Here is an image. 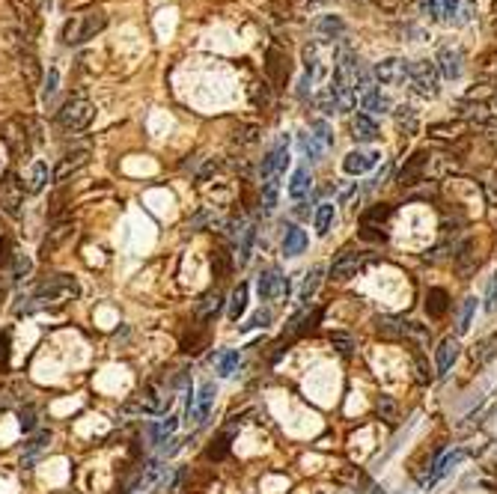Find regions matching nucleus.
Listing matches in <instances>:
<instances>
[{
    "mask_svg": "<svg viewBox=\"0 0 497 494\" xmlns=\"http://www.w3.org/2000/svg\"><path fill=\"white\" fill-rule=\"evenodd\" d=\"M247 283H238V289L233 292V298H229V310H227V316L238 322L241 316H245V310H247Z\"/></svg>",
    "mask_w": 497,
    "mask_h": 494,
    "instance_id": "obj_28",
    "label": "nucleus"
},
{
    "mask_svg": "<svg viewBox=\"0 0 497 494\" xmlns=\"http://www.w3.org/2000/svg\"><path fill=\"white\" fill-rule=\"evenodd\" d=\"M379 411H381V414H384V417H388V420H393L396 405H393V402H390L388 396H381V399H379Z\"/></svg>",
    "mask_w": 497,
    "mask_h": 494,
    "instance_id": "obj_56",
    "label": "nucleus"
},
{
    "mask_svg": "<svg viewBox=\"0 0 497 494\" xmlns=\"http://www.w3.org/2000/svg\"><path fill=\"white\" fill-rule=\"evenodd\" d=\"M48 441H51V432H39V435H33L30 441H27V447H24V458H27V462H30V458L36 456V453H39Z\"/></svg>",
    "mask_w": 497,
    "mask_h": 494,
    "instance_id": "obj_44",
    "label": "nucleus"
},
{
    "mask_svg": "<svg viewBox=\"0 0 497 494\" xmlns=\"http://www.w3.org/2000/svg\"><path fill=\"white\" fill-rule=\"evenodd\" d=\"M471 15H473V3L471 0H461L459 9H456V18H452V24H468Z\"/></svg>",
    "mask_w": 497,
    "mask_h": 494,
    "instance_id": "obj_49",
    "label": "nucleus"
},
{
    "mask_svg": "<svg viewBox=\"0 0 497 494\" xmlns=\"http://www.w3.org/2000/svg\"><path fill=\"white\" fill-rule=\"evenodd\" d=\"M75 295H78V283H75L69 274H51L33 292L36 301H57V304H63V301H69Z\"/></svg>",
    "mask_w": 497,
    "mask_h": 494,
    "instance_id": "obj_4",
    "label": "nucleus"
},
{
    "mask_svg": "<svg viewBox=\"0 0 497 494\" xmlns=\"http://www.w3.org/2000/svg\"><path fill=\"white\" fill-rule=\"evenodd\" d=\"M473 313H477V298H468V301H465V307H461V322H459V331H461V334H465V331L471 328Z\"/></svg>",
    "mask_w": 497,
    "mask_h": 494,
    "instance_id": "obj_47",
    "label": "nucleus"
},
{
    "mask_svg": "<svg viewBox=\"0 0 497 494\" xmlns=\"http://www.w3.org/2000/svg\"><path fill=\"white\" fill-rule=\"evenodd\" d=\"M438 66L432 60H417L408 66V84L417 96L423 98H435L438 96Z\"/></svg>",
    "mask_w": 497,
    "mask_h": 494,
    "instance_id": "obj_3",
    "label": "nucleus"
},
{
    "mask_svg": "<svg viewBox=\"0 0 497 494\" xmlns=\"http://www.w3.org/2000/svg\"><path fill=\"white\" fill-rule=\"evenodd\" d=\"M238 364H241V352H224V354L217 357V373L227 378V375L236 373Z\"/></svg>",
    "mask_w": 497,
    "mask_h": 494,
    "instance_id": "obj_37",
    "label": "nucleus"
},
{
    "mask_svg": "<svg viewBox=\"0 0 497 494\" xmlns=\"http://www.w3.org/2000/svg\"><path fill=\"white\" fill-rule=\"evenodd\" d=\"M286 164H289V149H286V140L277 143V149H271L268 155H265L262 161V182L271 176H280L286 170Z\"/></svg>",
    "mask_w": 497,
    "mask_h": 494,
    "instance_id": "obj_15",
    "label": "nucleus"
},
{
    "mask_svg": "<svg viewBox=\"0 0 497 494\" xmlns=\"http://www.w3.org/2000/svg\"><path fill=\"white\" fill-rule=\"evenodd\" d=\"M57 81H60L57 69H51V72H48V81H45V87H42V98H45V102H48V98H51L54 93H57Z\"/></svg>",
    "mask_w": 497,
    "mask_h": 494,
    "instance_id": "obj_52",
    "label": "nucleus"
},
{
    "mask_svg": "<svg viewBox=\"0 0 497 494\" xmlns=\"http://www.w3.org/2000/svg\"><path fill=\"white\" fill-rule=\"evenodd\" d=\"M93 117H95L93 102H86L84 96H75V98H69V102H66V105L60 107L57 122H60V128H63V131H69V134H81L84 128H90Z\"/></svg>",
    "mask_w": 497,
    "mask_h": 494,
    "instance_id": "obj_2",
    "label": "nucleus"
},
{
    "mask_svg": "<svg viewBox=\"0 0 497 494\" xmlns=\"http://www.w3.org/2000/svg\"><path fill=\"white\" fill-rule=\"evenodd\" d=\"M360 105H363V110H372V114H388V110H390V98L381 96V89L372 87L369 93L360 96Z\"/></svg>",
    "mask_w": 497,
    "mask_h": 494,
    "instance_id": "obj_27",
    "label": "nucleus"
},
{
    "mask_svg": "<svg viewBox=\"0 0 497 494\" xmlns=\"http://www.w3.org/2000/svg\"><path fill=\"white\" fill-rule=\"evenodd\" d=\"M9 354H13V331H3L0 334V373L9 369Z\"/></svg>",
    "mask_w": 497,
    "mask_h": 494,
    "instance_id": "obj_40",
    "label": "nucleus"
},
{
    "mask_svg": "<svg viewBox=\"0 0 497 494\" xmlns=\"http://www.w3.org/2000/svg\"><path fill=\"white\" fill-rule=\"evenodd\" d=\"M450 310V295L444 289H429V295H426V313L432 319H441L444 313Z\"/></svg>",
    "mask_w": 497,
    "mask_h": 494,
    "instance_id": "obj_22",
    "label": "nucleus"
},
{
    "mask_svg": "<svg viewBox=\"0 0 497 494\" xmlns=\"http://www.w3.org/2000/svg\"><path fill=\"white\" fill-rule=\"evenodd\" d=\"M360 256L358 253H339L337 260H334V265H330V280H349V277H355L358 271H360Z\"/></svg>",
    "mask_w": 497,
    "mask_h": 494,
    "instance_id": "obj_16",
    "label": "nucleus"
},
{
    "mask_svg": "<svg viewBox=\"0 0 497 494\" xmlns=\"http://www.w3.org/2000/svg\"><path fill=\"white\" fill-rule=\"evenodd\" d=\"M86 164H90V149H75L69 155H63V161L57 164V170H54V182H66L69 176L84 170Z\"/></svg>",
    "mask_w": 497,
    "mask_h": 494,
    "instance_id": "obj_10",
    "label": "nucleus"
},
{
    "mask_svg": "<svg viewBox=\"0 0 497 494\" xmlns=\"http://www.w3.org/2000/svg\"><path fill=\"white\" fill-rule=\"evenodd\" d=\"M304 247H307V232L301 227H289V230H286V239H283V253L286 256L304 253Z\"/></svg>",
    "mask_w": 497,
    "mask_h": 494,
    "instance_id": "obj_25",
    "label": "nucleus"
},
{
    "mask_svg": "<svg viewBox=\"0 0 497 494\" xmlns=\"http://www.w3.org/2000/svg\"><path fill=\"white\" fill-rule=\"evenodd\" d=\"M271 324V310H259V313H253V316L241 324V331H253V328H268Z\"/></svg>",
    "mask_w": 497,
    "mask_h": 494,
    "instance_id": "obj_45",
    "label": "nucleus"
},
{
    "mask_svg": "<svg viewBox=\"0 0 497 494\" xmlns=\"http://www.w3.org/2000/svg\"><path fill=\"white\" fill-rule=\"evenodd\" d=\"M381 155L375 152V149H355V152H349L346 158H342V170H346L349 176H363V173H369L375 164H379Z\"/></svg>",
    "mask_w": 497,
    "mask_h": 494,
    "instance_id": "obj_9",
    "label": "nucleus"
},
{
    "mask_svg": "<svg viewBox=\"0 0 497 494\" xmlns=\"http://www.w3.org/2000/svg\"><path fill=\"white\" fill-rule=\"evenodd\" d=\"M208 343V334L203 331V334H185V340H182V349L188 352V354H197L203 349V345Z\"/></svg>",
    "mask_w": 497,
    "mask_h": 494,
    "instance_id": "obj_43",
    "label": "nucleus"
},
{
    "mask_svg": "<svg viewBox=\"0 0 497 494\" xmlns=\"http://www.w3.org/2000/svg\"><path fill=\"white\" fill-rule=\"evenodd\" d=\"M176 426H179V417H167V420H161L158 426H152V437H155V444H167L170 435L176 432Z\"/></svg>",
    "mask_w": 497,
    "mask_h": 494,
    "instance_id": "obj_36",
    "label": "nucleus"
},
{
    "mask_svg": "<svg viewBox=\"0 0 497 494\" xmlns=\"http://www.w3.org/2000/svg\"><path fill=\"white\" fill-rule=\"evenodd\" d=\"M265 72H268V77L277 87L286 84V77H289V60H286V54L277 51V48H271L268 51V66H265Z\"/></svg>",
    "mask_w": 497,
    "mask_h": 494,
    "instance_id": "obj_17",
    "label": "nucleus"
},
{
    "mask_svg": "<svg viewBox=\"0 0 497 494\" xmlns=\"http://www.w3.org/2000/svg\"><path fill=\"white\" fill-rule=\"evenodd\" d=\"M313 190V179H310V173L304 170H295V176H292V182H289V197L295 200V203H301V200L307 197Z\"/></svg>",
    "mask_w": 497,
    "mask_h": 494,
    "instance_id": "obj_23",
    "label": "nucleus"
},
{
    "mask_svg": "<svg viewBox=\"0 0 497 494\" xmlns=\"http://www.w3.org/2000/svg\"><path fill=\"white\" fill-rule=\"evenodd\" d=\"M494 110H497V98H494Z\"/></svg>",
    "mask_w": 497,
    "mask_h": 494,
    "instance_id": "obj_60",
    "label": "nucleus"
},
{
    "mask_svg": "<svg viewBox=\"0 0 497 494\" xmlns=\"http://www.w3.org/2000/svg\"><path fill=\"white\" fill-rule=\"evenodd\" d=\"M342 33H346V24H342L339 15H322L316 21V36L322 42H334V39L342 36Z\"/></svg>",
    "mask_w": 497,
    "mask_h": 494,
    "instance_id": "obj_19",
    "label": "nucleus"
},
{
    "mask_svg": "<svg viewBox=\"0 0 497 494\" xmlns=\"http://www.w3.org/2000/svg\"><path fill=\"white\" fill-rule=\"evenodd\" d=\"M236 140H245V143L257 140V128H253V126H245V128H241V134H236Z\"/></svg>",
    "mask_w": 497,
    "mask_h": 494,
    "instance_id": "obj_57",
    "label": "nucleus"
},
{
    "mask_svg": "<svg viewBox=\"0 0 497 494\" xmlns=\"http://www.w3.org/2000/svg\"><path fill=\"white\" fill-rule=\"evenodd\" d=\"M18 423H21V429H24V432H33V429H36V408H33V405L21 408Z\"/></svg>",
    "mask_w": 497,
    "mask_h": 494,
    "instance_id": "obj_48",
    "label": "nucleus"
},
{
    "mask_svg": "<svg viewBox=\"0 0 497 494\" xmlns=\"http://www.w3.org/2000/svg\"><path fill=\"white\" fill-rule=\"evenodd\" d=\"M322 274H325V268H322V265H313L310 271H307L304 286H301V301H304V304H310V298L316 295L319 283H322Z\"/></svg>",
    "mask_w": 497,
    "mask_h": 494,
    "instance_id": "obj_29",
    "label": "nucleus"
},
{
    "mask_svg": "<svg viewBox=\"0 0 497 494\" xmlns=\"http://www.w3.org/2000/svg\"><path fill=\"white\" fill-rule=\"evenodd\" d=\"M21 203H24V185H21L18 173L6 170L3 176H0V209H3L9 218H18Z\"/></svg>",
    "mask_w": 497,
    "mask_h": 494,
    "instance_id": "obj_5",
    "label": "nucleus"
},
{
    "mask_svg": "<svg viewBox=\"0 0 497 494\" xmlns=\"http://www.w3.org/2000/svg\"><path fill=\"white\" fill-rule=\"evenodd\" d=\"M212 271H215V280H227L229 271H233V256H229L224 247H217L212 253Z\"/></svg>",
    "mask_w": 497,
    "mask_h": 494,
    "instance_id": "obj_30",
    "label": "nucleus"
},
{
    "mask_svg": "<svg viewBox=\"0 0 497 494\" xmlns=\"http://www.w3.org/2000/svg\"><path fill=\"white\" fill-rule=\"evenodd\" d=\"M72 232H75V223H72V220H60L57 227H51V230H48L45 241H42V247H39V253L48 260L51 253H57V247H60L66 239H72Z\"/></svg>",
    "mask_w": 497,
    "mask_h": 494,
    "instance_id": "obj_13",
    "label": "nucleus"
},
{
    "mask_svg": "<svg viewBox=\"0 0 497 494\" xmlns=\"http://www.w3.org/2000/svg\"><path fill=\"white\" fill-rule=\"evenodd\" d=\"M461 0H420V13L429 21H452Z\"/></svg>",
    "mask_w": 497,
    "mask_h": 494,
    "instance_id": "obj_12",
    "label": "nucleus"
},
{
    "mask_svg": "<svg viewBox=\"0 0 497 494\" xmlns=\"http://www.w3.org/2000/svg\"><path fill=\"white\" fill-rule=\"evenodd\" d=\"M494 30H497V3H494Z\"/></svg>",
    "mask_w": 497,
    "mask_h": 494,
    "instance_id": "obj_58",
    "label": "nucleus"
},
{
    "mask_svg": "<svg viewBox=\"0 0 497 494\" xmlns=\"http://www.w3.org/2000/svg\"><path fill=\"white\" fill-rule=\"evenodd\" d=\"M390 206L388 203H381V206H375V209H369L367 211V215H363V223H372V220H384V218H388L390 215Z\"/></svg>",
    "mask_w": 497,
    "mask_h": 494,
    "instance_id": "obj_50",
    "label": "nucleus"
},
{
    "mask_svg": "<svg viewBox=\"0 0 497 494\" xmlns=\"http://www.w3.org/2000/svg\"><path fill=\"white\" fill-rule=\"evenodd\" d=\"M220 301H224V298H220L217 295V292H208V295H203L200 298V304H197V319H212L215 316V313L220 310Z\"/></svg>",
    "mask_w": 497,
    "mask_h": 494,
    "instance_id": "obj_32",
    "label": "nucleus"
},
{
    "mask_svg": "<svg viewBox=\"0 0 497 494\" xmlns=\"http://www.w3.org/2000/svg\"><path fill=\"white\" fill-rule=\"evenodd\" d=\"M257 289H259V298H262V301L286 298V295H289V280H286V277L277 271V268H268V271L259 274Z\"/></svg>",
    "mask_w": 497,
    "mask_h": 494,
    "instance_id": "obj_7",
    "label": "nucleus"
},
{
    "mask_svg": "<svg viewBox=\"0 0 497 494\" xmlns=\"http://www.w3.org/2000/svg\"><path fill=\"white\" fill-rule=\"evenodd\" d=\"M334 223V203H322L316 209V235H328Z\"/></svg>",
    "mask_w": 497,
    "mask_h": 494,
    "instance_id": "obj_33",
    "label": "nucleus"
},
{
    "mask_svg": "<svg viewBox=\"0 0 497 494\" xmlns=\"http://www.w3.org/2000/svg\"><path fill=\"white\" fill-rule=\"evenodd\" d=\"M351 128H355L358 143H372L375 137H379V126H375V119L367 117V114H358L355 122H351Z\"/></svg>",
    "mask_w": 497,
    "mask_h": 494,
    "instance_id": "obj_21",
    "label": "nucleus"
},
{
    "mask_svg": "<svg viewBox=\"0 0 497 494\" xmlns=\"http://www.w3.org/2000/svg\"><path fill=\"white\" fill-rule=\"evenodd\" d=\"M313 137L319 140V143H322V146H330V143H334V137H330V128H328V122H313Z\"/></svg>",
    "mask_w": 497,
    "mask_h": 494,
    "instance_id": "obj_51",
    "label": "nucleus"
},
{
    "mask_svg": "<svg viewBox=\"0 0 497 494\" xmlns=\"http://www.w3.org/2000/svg\"><path fill=\"white\" fill-rule=\"evenodd\" d=\"M24 128H27L24 122H9V126L3 128V140H6L9 149L18 155V158H24V155L30 152V140H27V131Z\"/></svg>",
    "mask_w": 497,
    "mask_h": 494,
    "instance_id": "obj_14",
    "label": "nucleus"
},
{
    "mask_svg": "<svg viewBox=\"0 0 497 494\" xmlns=\"http://www.w3.org/2000/svg\"><path fill=\"white\" fill-rule=\"evenodd\" d=\"M277 190H280V176H271L262 182V203H265V211H271L277 206Z\"/></svg>",
    "mask_w": 497,
    "mask_h": 494,
    "instance_id": "obj_34",
    "label": "nucleus"
},
{
    "mask_svg": "<svg viewBox=\"0 0 497 494\" xmlns=\"http://www.w3.org/2000/svg\"><path fill=\"white\" fill-rule=\"evenodd\" d=\"M13 260H15V253H13V241L3 239V241H0V268H6Z\"/></svg>",
    "mask_w": 497,
    "mask_h": 494,
    "instance_id": "obj_53",
    "label": "nucleus"
},
{
    "mask_svg": "<svg viewBox=\"0 0 497 494\" xmlns=\"http://www.w3.org/2000/svg\"><path fill=\"white\" fill-rule=\"evenodd\" d=\"M485 310H497V274L491 277L489 292H485Z\"/></svg>",
    "mask_w": 497,
    "mask_h": 494,
    "instance_id": "obj_54",
    "label": "nucleus"
},
{
    "mask_svg": "<svg viewBox=\"0 0 497 494\" xmlns=\"http://www.w3.org/2000/svg\"><path fill=\"white\" fill-rule=\"evenodd\" d=\"M0 298H3V286H0Z\"/></svg>",
    "mask_w": 497,
    "mask_h": 494,
    "instance_id": "obj_59",
    "label": "nucleus"
},
{
    "mask_svg": "<svg viewBox=\"0 0 497 494\" xmlns=\"http://www.w3.org/2000/svg\"><path fill=\"white\" fill-rule=\"evenodd\" d=\"M408 66H411V63H405L402 57L381 60L379 66H375V81L384 84V87H399V84L408 81Z\"/></svg>",
    "mask_w": 497,
    "mask_h": 494,
    "instance_id": "obj_6",
    "label": "nucleus"
},
{
    "mask_svg": "<svg viewBox=\"0 0 497 494\" xmlns=\"http://www.w3.org/2000/svg\"><path fill=\"white\" fill-rule=\"evenodd\" d=\"M30 268H33V262L27 260V256L24 253H15V260H13V280H24L30 274Z\"/></svg>",
    "mask_w": 497,
    "mask_h": 494,
    "instance_id": "obj_46",
    "label": "nucleus"
},
{
    "mask_svg": "<svg viewBox=\"0 0 497 494\" xmlns=\"http://www.w3.org/2000/svg\"><path fill=\"white\" fill-rule=\"evenodd\" d=\"M426 164H429V155H426V152L411 155V161H408V164L402 167V173H399V182H402V185H417L420 176H423V170H426Z\"/></svg>",
    "mask_w": 497,
    "mask_h": 494,
    "instance_id": "obj_20",
    "label": "nucleus"
},
{
    "mask_svg": "<svg viewBox=\"0 0 497 494\" xmlns=\"http://www.w3.org/2000/svg\"><path fill=\"white\" fill-rule=\"evenodd\" d=\"M13 9L27 27L36 24V3H33V0H13Z\"/></svg>",
    "mask_w": 497,
    "mask_h": 494,
    "instance_id": "obj_35",
    "label": "nucleus"
},
{
    "mask_svg": "<svg viewBox=\"0 0 497 494\" xmlns=\"http://www.w3.org/2000/svg\"><path fill=\"white\" fill-rule=\"evenodd\" d=\"M48 176H51V173H48V164H45V161H36V167H33V179H30V188H27L30 194H39V190H42V188L48 185Z\"/></svg>",
    "mask_w": 497,
    "mask_h": 494,
    "instance_id": "obj_38",
    "label": "nucleus"
},
{
    "mask_svg": "<svg viewBox=\"0 0 497 494\" xmlns=\"http://www.w3.org/2000/svg\"><path fill=\"white\" fill-rule=\"evenodd\" d=\"M253 241H257V227H247L245 235H241V247H238V265H247L250 260V250H253Z\"/></svg>",
    "mask_w": 497,
    "mask_h": 494,
    "instance_id": "obj_39",
    "label": "nucleus"
},
{
    "mask_svg": "<svg viewBox=\"0 0 497 494\" xmlns=\"http://www.w3.org/2000/svg\"><path fill=\"white\" fill-rule=\"evenodd\" d=\"M461 456H465L461 450H452V453H444V456H441V458H438V465H435V470H432V474H429V479H426L429 486H435V482H438L441 477L450 474V470L461 462Z\"/></svg>",
    "mask_w": 497,
    "mask_h": 494,
    "instance_id": "obj_24",
    "label": "nucleus"
},
{
    "mask_svg": "<svg viewBox=\"0 0 497 494\" xmlns=\"http://www.w3.org/2000/svg\"><path fill=\"white\" fill-rule=\"evenodd\" d=\"M461 51L459 48H452V45H444V48L438 51V60H435V66H438V75H444L447 81H456V77L461 75Z\"/></svg>",
    "mask_w": 497,
    "mask_h": 494,
    "instance_id": "obj_11",
    "label": "nucleus"
},
{
    "mask_svg": "<svg viewBox=\"0 0 497 494\" xmlns=\"http://www.w3.org/2000/svg\"><path fill=\"white\" fill-rule=\"evenodd\" d=\"M456 357H459V343L450 336V340H444L441 343V349H438V375H447Z\"/></svg>",
    "mask_w": 497,
    "mask_h": 494,
    "instance_id": "obj_26",
    "label": "nucleus"
},
{
    "mask_svg": "<svg viewBox=\"0 0 497 494\" xmlns=\"http://www.w3.org/2000/svg\"><path fill=\"white\" fill-rule=\"evenodd\" d=\"M396 122H399V128H405L408 134H414L417 131V114L411 107H396Z\"/></svg>",
    "mask_w": 497,
    "mask_h": 494,
    "instance_id": "obj_41",
    "label": "nucleus"
},
{
    "mask_svg": "<svg viewBox=\"0 0 497 494\" xmlns=\"http://www.w3.org/2000/svg\"><path fill=\"white\" fill-rule=\"evenodd\" d=\"M330 343H334V349H339L342 354L351 352V340H349L346 334H334V336H330Z\"/></svg>",
    "mask_w": 497,
    "mask_h": 494,
    "instance_id": "obj_55",
    "label": "nucleus"
},
{
    "mask_svg": "<svg viewBox=\"0 0 497 494\" xmlns=\"http://www.w3.org/2000/svg\"><path fill=\"white\" fill-rule=\"evenodd\" d=\"M170 402V396H164V390L155 384V381H149L146 387H143V396H140V408L149 411V414H158L164 411V405Z\"/></svg>",
    "mask_w": 497,
    "mask_h": 494,
    "instance_id": "obj_18",
    "label": "nucleus"
},
{
    "mask_svg": "<svg viewBox=\"0 0 497 494\" xmlns=\"http://www.w3.org/2000/svg\"><path fill=\"white\" fill-rule=\"evenodd\" d=\"M227 453H229V437L220 435L217 441H212V447L206 450V458H208V462H220V458H224Z\"/></svg>",
    "mask_w": 497,
    "mask_h": 494,
    "instance_id": "obj_42",
    "label": "nucleus"
},
{
    "mask_svg": "<svg viewBox=\"0 0 497 494\" xmlns=\"http://www.w3.org/2000/svg\"><path fill=\"white\" fill-rule=\"evenodd\" d=\"M215 396H217V387L212 384V381H206V384L200 387V393L194 396V405L188 408V417H191L197 426H203L208 420V411H212V405H215Z\"/></svg>",
    "mask_w": 497,
    "mask_h": 494,
    "instance_id": "obj_8",
    "label": "nucleus"
},
{
    "mask_svg": "<svg viewBox=\"0 0 497 494\" xmlns=\"http://www.w3.org/2000/svg\"><path fill=\"white\" fill-rule=\"evenodd\" d=\"M21 72H24L27 87H39V75H42V69H39V60L33 57L30 51H27V54H21Z\"/></svg>",
    "mask_w": 497,
    "mask_h": 494,
    "instance_id": "obj_31",
    "label": "nucleus"
},
{
    "mask_svg": "<svg viewBox=\"0 0 497 494\" xmlns=\"http://www.w3.org/2000/svg\"><path fill=\"white\" fill-rule=\"evenodd\" d=\"M105 24H107V15L102 9H86V13H78L66 21L60 36L66 45H84L86 39H93L95 33H102Z\"/></svg>",
    "mask_w": 497,
    "mask_h": 494,
    "instance_id": "obj_1",
    "label": "nucleus"
}]
</instances>
